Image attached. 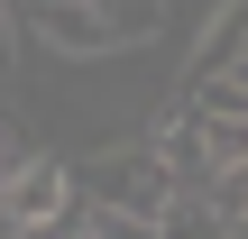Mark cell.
I'll list each match as a JSON object with an SVG mask.
<instances>
[{
    "instance_id": "6",
    "label": "cell",
    "mask_w": 248,
    "mask_h": 239,
    "mask_svg": "<svg viewBox=\"0 0 248 239\" xmlns=\"http://www.w3.org/2000/svg\"><path fill=\"white\" fill-rule=\"evenodd\" d=\"M18 64V0H0V74Z\"/></svg>"
},
{
    "instance_id": "2",
    "label": "cell",
    "mask_w": 248,
    "mask_h": 239,
    "mask_svg": "<svg viewBox=\"0 0 248 239\" xmlns=\"http://www.w3.org/2000/svg\"><path fill=\"white\" fill-rule=\"evenodd\" d=\"M83 193L120 203L138 230H156V221H166V203H175L184 184H175V166L156 157V138H138V147H110V157H92V166H83Z\"/></svg>"
},
{
    "instance_id": "4",
    "label": "cell",
    "mask_w": 248,
    "mask_h": 239,
    "mask_svg": "<svg viewBox=\"0 0 248 239\" xmlns=\"http://www.w3.org/2000/svg\"><path fill=\"white\" fill-rule=\"evenodd\" d=\"M239 55H248V0H221V9H212V28L193 37V64H184V74L202 83V74H230Z\"/></svg>"
},
{
    "instance_id": "1",
    "label": "cell",
    "mask_w": 248,
    "mask_h": 239,
    "mask_svg": "<svg viewBox=\"0 0 248 239\" xmlns=\"http://www.w3.org/2000/svg\"><path fill=\"white\" fill-rule=\"evenodd\" d=\"M28 18H37V37H46L55 55L92 64V55L147 46V37L166 28V0H46V9H28Z\"/></svg>"
},
{
    "instance_id": "7",
    "label": "cell",
    "mask_w": 248,
    "mask_h": 239,
    "mask_svg": "<svg viewBox=\"0 0 248 239\" xmlns=\"http://www.w3.org/2000/svg\"><path fill=\"white\" fill-rule=\"evenodd\" d=\"M18 166H28V157H18V129H9V120H0V184H9V175H18Z\"/></svg>"
},
{
    "instance_id": "5",
    "label": "cell",
    "mask_w": 248,
    "mask_h": 239,
    "mask_svg": "<svg viewBox=\"0 0 248 239\" xmlns=\"http://www.w3.org/2000/svg\"><path fill=\"white\" fill-rule=\"evenodd\" d=\"M202 193H212V221H221V230H248V157H239V166H221Z\"/></svg>"
},
{
    "instance_id": "3",
    "label": "cell",
    "mask_w": 248,
    "mask_h": 239,
    "mask_svg": "<svg viewBox=\"0 0 248 239\" xmlns=\"http://www.w3.org/2000/svg\"><path fill=\"white\" fill-rule=\"evenodd\" d=\"M74 193H83V175H74V166H55V157H28V166L0 184V212H9V230H64Z\"/></svg>"
}]
</instances>
